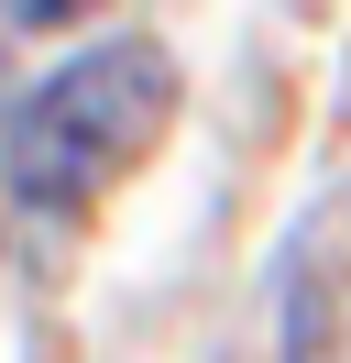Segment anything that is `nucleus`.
Returning <instances> with one entry per match:
<instances>
[{"label": "nucleus", "mask_w": 351, "mask_h": 363, "mask_svg": "<svg viewBox=\"0 0 351 363\" xmlns=\"http://www.w3.org/2000/svg\"><path fill=\"white\" fill-rule=\"evenodd\" d=\"M11 23H66V11H88V0H0Z\"/></svg>", "instance_id": "obj_2"}, {"label": "nucleus", "mask_w": 351, "mask_h": 363, "mask_svg": "<svg viewBox=\"0 0 351 363\" xmlns=\"http://www.w3.org/2000/svg\"><path fill=\"white\" fill-rule=\"evenodd\" d=\"M165 111H176L165 45L110 33V45L66 55V67L11 111V143H0V155H11V199L22 209H77L88 187H110L154 133H165Z\"/></svg>", "instance_id": "obj_1"}]
</instances>
